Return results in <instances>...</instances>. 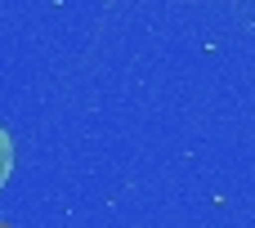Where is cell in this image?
I'll use <instances>...</instances> for the list:
<instances>
[{"instance_id": "6da1fadb", "label": "cell", "mask_w": 255, "mask_h": 228, "mask_svg": "<svg viewBox=\"0 0 255 228\" xmlns=\"http://www.w3.org/2000/svg\"><path fill=\"white\" fill-rule=\"evenodd\" d=\"M9 175H13V139H9V130L0 125V188L9 184Z\"/></svg>"}]
</instances>
